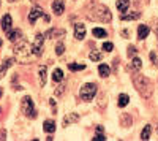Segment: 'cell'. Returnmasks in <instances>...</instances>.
Returning a JSON list of instances; mask_svg holds the SVG:
<instances>
[{"instance_id":"1","label":"cell","mask_w":158,"mask_h":141,"mask_svg":"<svg viewBox=\"0 0 158 141\" xmlns=\"http://www.w3.org/2000/svg\"><path fill=\"white\" fill-rule=\"evenodd\" d=\"M133 83L138 89V92L144 97V98H150L152 94H153V86L150 83L149 78H146V76H142V75H135L133 76Z\"/></svg>"},{"instance_id":"2","label":"cell","mask_w":158,"mask_h":141,"mask_svg":"<svg viewBox=\"0 0 158 141\" xmlns=\"http://www.w3.org/2000/svg\"><path fill=\"white\" fill-rule=\"evenodd\" d=\"M32 54V46L25 41V40H19V41H16V45H15V56L19 59V60H22V63H27L25 60L29 59V56Z\"/></svg>"},{"instance_id":"3","label":"cell","mask_w":158,"mask_h":141,"mask_svg":"<svg viewBox=\"0 0 158 141\" xmlns=\"http://www.w3.org/2000/svg\"><path fill=\"white\" fill-rule=\"evenodd\" d=\"M97 84H94V83H87V84H84L82 87H81V91H79V97H81L84 101H92V98L95 97V94H97Z\"/></svg>"},{"instance_id":"4","label":"cell","mask_w":158,"mask_h":141,"mask_svg":"<svg viewBox=\"0 0 158 141\" xmlns=\"http://www.w3.org/2000/svg\"><path fill=\"white\" fill-rule=\"evenodd\" d=\"M21 108H22L24 116H27V118H30V119L36 118V109H35V105H33V100H32L30 97H24V98H22Z\"/></svg>"},{"instance_id":"5","label":"cell","mask_w":158,"mask_h":141,"mask_svg":"<svg viewBox=\"0 0 158 141\" xmlns=\"http://www.w3.org/2000/svg\"><path fill=\"white\" fill-rule=\"evenodd\" d=\"M43 43H44V35L43 33H38L35 36L33 45H32V53L35 56H41V53H43Z\"/></svg>"},{"instance_id":"6","label":"cell","mask_w":158,"mask_h":141,"mask_svg":"<svg viewBox=\"0 0 158 141\" xmlns=\"http://www.w3.org/2000/svg\"><path fill=\"white\" fill-rule=\"evenodd\" d=\"M95 16L101 21V22H109L112 19V15H111V11L106 8V6H97V11H95Z\"/></svg>"},{"instance_id":"7","label":"cell","mask_w":158,"mask_h":141,"mask_svg":"<svg viewBox=\"0 0 158 141\" xmlns=\"http://www.w3.org/2000/svg\"><path fill=\"white\" fill-rule=\"evenodd\" d=\"M74 36L77 40H84V36H85V25L84 24H81V22L74 24Z\"/></svg>"},{"instance_id":"8","label":"cell","mask_w":158,"mask_h":141,"mask_svg":"<svg viewBox=\"0 0 158 141\" xmlns=\"http://www.w3.org/2000/svg\"><path fill=\"white\" fill-rule=\"evenodd\" d=\"M52 11H54V15H57V16H60L65 11V5H63L62 0H54V2H52Z\"/></svg>"},{"instance_id":"9","label":"cell","mask_w":158,"mask_h":141,"mask_svg":"<svg viewBox=\"0 0 158 141\" xmlns=\"http://www.w3.org/2000/svg\"><path fill=\"white\" fill-rule=\"evenodd\" d=\"M41 16H43V10H41V8H38V6H35V8L30 11V15H29V21L33 24L38 18H41Z\"/></svg>"},{"instance_id":"10","label":"cell","mask_w":158,"mask_h":141,"mask_svg":"<svg viewBox=\"0 0 158 141\" xmlns=\"http://www.w3.org/2000/svg\"><path fill=\"white\" fill-rule=\"evenodd\" d=\"M79 121V116L76 113H68L67 116L63 118V125L67 127V125H70V124H74V122H77Z\"/></svg>"},{"instance_id":"11","label":"cell","mask_w":158,"mask_h":141,"mask_svg":"<svg viewBox=\"0 0 158 141\" xmlns=\"http://www.w3.org/2000/svg\"><path fill=\"white\" fill-rule=\"evenodd\" d=\"M13 63H15V59H6V60L2 63V65H0V79H2L3 76H5L6 70H8V68L13 65Z\"/></svg>"},{"instance_id":"12","label":"cell","mask_w":158,"mask_h":141,"mask_svg":"<svg viewBox=\"0 0 158 141\" xmlns=\"http://www.w3.org/2000/svg\"><path fill=\"white\" fill-rule=\"evenodd\" d=\"M11 25H13L11 16H10V15H5V16L2 18V29H3V32H10V30H11Z\"/></svg>"},{"instance_id":"13","label":"cell","mask_w":158,"mask_h":141,"mask_svg":"<svg viewBox=\"0 0 158 141\" xmlns=\"http://www.w3.org/2000/svg\"><path fill=\"white\" fill-rule=\"evenodd\" d=\"M8 40L13 41V43H16V41L22 40V32H21V30H10V33H8Z\"/></svg>"},{"instance_id":"14","label":"cell","mask_w":158,"mask_h":141,"mask_svg":"<svg viewBox=\"0 0 158 141\" xmlns=\"http://www.w3.org/2000/svg\"><path fill=\"white\" fill-rule=\"evenodd\" d=\"M46 73H48V68L43 65V67H40L38 70V81H40V86H44L46 84Z\"/></svg>"},{"instance_id":"15","label":"cell","mask_w":158,"mask_h":141,"mask_svg":"<svg viewBox=\"0 0 158 141\" xmlns=\"http://www.w3.org/2000/svg\"><path fill=\"white\" fill-rule=\"evenodd\" d=\"M98 73H100V76H103V78H108V76L111 75V68L106 65V63H100L98 65Z\"/></svg>"},{"instance_id":"16","label":"cell","mask_w":158,"mask_h":141,"mask_svg":"<svg viewBox=\"0 0 158 141\" xmlns=\"http://www.w3.org/2000/svg\"><path fill=\"white\" fill-rule=\"evenodd\" d=\"M149 32H150V29L147 27V25H139V27H138V38H139V40L147 38Z\"/></svg>"},{"instance_id":"17","label":"cell","mask_w":158,"mask_h":141,"mask_svg":"<svg viewBox=\"0 0 158 141\" xmlns=\"http://www.w3.org/2000/svg\"><path fill=\"white\" fill-rule=\"evenodd\" d=\"M131 68H133L135 73H139V70L142 68V60L138 57H133V60H131Z\"/></svg>"},{"instance_id":"18","label":"cell","mask_w":158,"mask_h":141,"mask_svg":"<svg viewBox=\"0 0 158 141\" xmlns=\"http://www.w3.org/2000/svg\"><path fill=\"white\" fill-rule=\"evenodd\" d=\"M43 129H44V132L46 133H52V132H54L56 130V122L54 121H44V125H43Z\"/></svg>"},{"instance_id":"19","label":"cell","mask_w":158,"mask_h":141,"mask_svg":"<svg viewBox=\"0 0 158 141\" xmlns=\"http://www.w3.org/2000/svg\"><path fill=\"white\" fill-rule=\"evenodd\" d=\"M52 81H56V83H62L63 81V71L60 68L54 70V73H52Z\"/></svg>"},{"instance_id":"20","label":"cell","mask_w":158,"mask_h":141,"mask_svg":"<svg viewBox=\"0 0 158 141\" xmlns=\"http://www.w3.org/2000/svg\"><path fill=\"white\" fill-rule=\"evenodd\" d=\"M57 35H65V30H62V29H51L44 36H49V38H57Z\"/></svg>"},{"instance_id":"21","label":"cell","mask_w":158,"mask_h":141,"mask_svg":"<svg viewBox=\"0 0 158 141\" xmlns=\"http://www.w3.org/2000/svg\"><path fill=\"white\" fill-rule=\"evenodd\" d=\"M130 6V0H117V10L118 11H127Z\"/></svg>"},{"instance_id":"22","label":"cell","mask_w":158,"mask_h":141,"mask_svg":"<svg viewBox=\"0 0 158 141\" xmlns=\"http://www.w3.org/2000/svg\"><path fill=\"white\" fill-rule=\"evenodd\" d=\"M150 132H152V127L150 125H146V127H144V130L141 132V139L142 141H147L150 138Z\"/></svg>"},{"instance_id":"23","label":"cell","mask_w":158,"mask_h":141,"mask_svg":"<svg viewBox=\"0 0 158 141\" xmlns=\"http://www.w3.org/2000/svg\"><path fill=\"white\" fill-rule=\"evenodd\" d=\"M128 101H130V97L127 94H120V95H118V106H120V108H125L128 105Z\"/></svg>"},{"instance_id":"24","label":"cell","mask_w":158,"mask_h":141,"mask_svg":"<svg viewBox=\"0 0 158 141\" xmlns=\"http://www.w3.org/2000/svg\"><path fill=\"white\" fill-rule=\"evenodd\" d=\"M92 33H94V36H97V38H104V36H108L106 30L101 29V27H95L94 30H92Z\"/></svg>"},{"instance_id":"25","label":"cell","mask_w":158,"mask_h":141,"mask_svg":"<svg viewBox=\"0 0 158 141\" xmlns=\"http://www.w3.org/2000/svg\"><path fill=\"white\" fill-rule=\"evenodd\" d=\"M104 132H103V127H97V133L94 136V141H104Z\"/></svg>"},{"instance_id":"26","label":"cell","mask_w":158,"mask_h":141,"mask_svg":"<svg viewBox=\"0 0 158 141\" xmlns=\"http://www.w3.org/2000/svg\"><path fill=\"white\" fill-rule=\"evenodd\" d=\"M68 68H70L71 71H81V70L85 68V65H84V63H70Z\"/></svg>"},{"instance_id":"27","label":"cell","mask_w":158,"mask_h":141,"mask_svg":"<svg viewBox=\"0 0 158 141\" xmlns=\"http://www.w3.org/2000/svg\"><path fill=\"white\" fill-rule=\"evenodd\" d=\"M139 18V13H130V15H123L122 19L123 21H131V19H138Z\"/></svg>"},{"instance_id":"28","label":"cell","mask_w":158,"mask_h":141,"mask_svg":"<svg viewBox=\"0 0 158 141\" xmlns=\"http://www.w3.org/2000/svg\"><path fill=\"white\" fill-rule=\"evenodd\" d=\"M90 59L94 60V62H98L101 59V54L98 53V51H92V53H90Z\"/></svg>"},{"instance_id":"29","label":"cell","mask_w":158,"mask_h":141,"mask_svg":"<svg viewBox=\"0 0 158 141\" xmlns=\"http://www.w3.org/2000/svg\"><path fill=\"white\" fill-rule=\"evenodd\" d=\"M103 49L106 51V53H111V51L114 49V45H112L111 41H108V43H104V45H103Z\"/></svg>"},{"instance_id":"30","label":"cell","mask_w":158,"mask_h":141,"mask_svg":"<svg viewBox=\"0 0 158 141\" xmlns=\"http://www.w3.org/2000/svg\"><path fill=\"white\" fill-rule=\"evenodd\" d=\"M63 51H65V46H63L62 43H59L57 48H56V53H57L59 56H62V54H63Z\"/></svg>"},{"instance_id":"31","label":"cell","mask_w":158,"mask_h":141,"mask_svg":"<svg viewBox=\"0 0 158 141\" xmlns=\"http://www.w3.org/2000/svg\"><path fill=\"white\" fill-rule=\"evenodd\" d=\"M150 59L153 62V67H158V56L155 53H150Z\"/></svg>"},{"instance_id":"32","label":"cell","mask_w":158,"mask_h":141,"mask_svg":"<svg viewBox=\"0 0 158 141\" xmlns=\"http://www.w3.org/2000/svg\"><path fill=\"white\" fill-rule=\"evenodd\" d=\"M135 54H136V48L135 46H130L128 48V56L130 57H135Z\"/></svg>"},{"instance_id":"33","label":"cell","mask_w":158,"mask_h":141,"mask_svg":"<svg viewBox=\"0 0 158 141\" xmlns=\"http://www.w3.org/2000/svg\"><path fill=\"white\" fill-rule=\"evenodd\" d=\"M63 89H65V86H63V84H59V87H57V91H56V94H57V95H60V94L63 92Z\"/></svg>"},{"instance_id":"34","label":"cell","mask_w":158,"mask_h":141,"mask_svg":"<svg viewBox=\"0 0 158 141\" xmlns=\"http://www.w3.org/2000/svg\"><path fill=\"white\" fill-rule=\"evenodd\" d=\"M103 105H106V97H104V95L100 97V106H103Z\"/></svg>"},{"instance_id":"35","label":"cell","mask_w":158,"mask_h":141,"mask_svg":"<svg viewBox=\"0 0 158 141\" xmlns=\"http://www.w3.org/2000/svg\"><path fill=\"white\" fill-rule=\"evenodd\" d=\"M5 136H6V132L5 130H0V139H5Z\"/></svg>"},{"instance_id":"36","label":"cell","mask_w":158,"mask_h":141,"mask_svg":"<svg viewBox=\"0 0 158 141\" xmlns=\"http://www.w3.org/2000/svg\"><path fill=\"white\" fill-rule=\"evenodd\" d=\"M49 103H51L52 108H56V100H54V98H51V100H49Z\"/></svg>"},{"instance_id":"37","label":"cell","mask_w":158,"mask_h":141,"mask_svg":"<svg viewBox=\"0 0 158 141\" xmlns=\"http://www.w3.org/2000/svg\"><path fill=\"white\" fill-rule=\"evenodd\" d=\"M0 119H2V109H0Z\"/></svg>"},{"instance_id":"38","label":"cell","mask_w":158,"mask_h":141,"mask_svg":"<svg viewBox=\"0 0 158 141\" xmlns=\"http://www.w3.org/2000/svg\"><path fill=\"white\" fill-rule=\"evenodd\" d=\"M0 97H2V89H0Z\"/></svg>"},{"instance_id":"39","label":"cell","mask_w":158,"mask_h":141,"mask_svg":"<svg viewBox=\"0 0 158 141\" xmlns=\"http://www.w3.org/2000/svg\"><path fill=\"white\" fill-rule=\"evenodd\" d=\"M8 2H15V0H8Z\"/></svg>"}]
</instances>
